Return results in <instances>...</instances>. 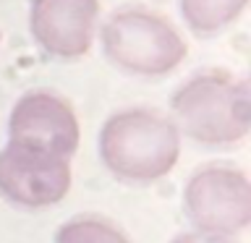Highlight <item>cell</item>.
Listing matches in <instances>:
<instances>
[{
	"label": "cell",
	"instance_id": "obj_6",
	"mask_svg": "<svg viewBox=\"0 0 251 243\" xmlns=\"http://www.w3.org/2000/svg\"><path fill=\"white\" fill-rule=\"evenodd\" d=\"M78 118L71 102L60 94L34 89L16 99L8 118V141H19L71 160L78 149Z\"/></svg>",
	"mask_w": 251,
	"mask_h": 243
},
{
	"label": "cell",
	"instance_id": "obj_9",
	"mask_svg": "<svg viewBox=\"0 0 251 243\" xmlns=\"http://www.w3.org/2000/svg\"><path fill=\"white\" fill-rule=\"evenodd\" d=\"M55 243H131L121 227L100 217H76L55 233Z\"/></svg>",
	"mask_w": 251,
	"mask_h": 243
},
{
	"label": "cell",
	"instance_id": "obj_8",
	"mask_svg": "<svg viewBox=\"0 0 251 243\" xmlns=\"http://www.w3.org/2000/svg\"><path fill=\"white\" fill-rule=\"evenodd\" d=\"M249 0H178L186 26L199 37H209L227 29L246 11Z\"/></svg>",
	"mask_w": 251,
	"mask_h": 243
},
{
	"label": "cell",
	"instance_id": "obj_5",
	"mask_svg": "<svg viewBox=\"0 0 251 243\" xmlns=\"http://www.w3.org/2000/svg\"><path fill=\"white\" fill-rule=\"evenodd\" d=\"M71 188V160L19 141L0 149V196L24 209L63 201Z\"/></svg>",
	"mask_w": 251,
	"mask_h": 243
},
{
	"label": "cell",
	"instance_id": "obj_2",
	"mask_svg": "<svg viewBox=\"0 0 251 243\" xmlns=\"http://www.w3.org/2000/svg\"><path fill=\"white\" fill-rule=\"evenodd\" d=\"M173 123L204 146H230L251 128L249 81L223 68L194 73L170 99Z\"/></svg>",
	"mask_w": 251,
	"mask_h": 243
},
{
	"label": "cell",
	"instance_id": "obj_7",
	"mask_svg": "<svg viewBox=\"0 0 251 243\" xmlns=\"http://www.w3.org/2000/svg\"><path fill=\"white\" fill-rule=\"evenodd\" d=\"M100 29V0H31L29 31L39 50L74 60L92 50Z\"/></svg>",
	"mask_w": 251,
	"mask_h": 243
},
{
	"label": "cell",
	"instance_id": "obj_10",
	"mask_svg": "<svg viewBox=\"0 0 251 243\" xmlns=\"http://www.w3.org/2000/svg\"><path fill=\"white\" fill-rule=\"evenodd\" d=\"M170 243H235L230 235H212V233H199V230H194V233H183V235H178V238H173Z\"/></svg>",
	"mask_w": 251,
	"mask_h": 243
},
{
	"label": "cell",
	"instance_id": "obj_1",
	"mask_svg": "<svg viewBox=\"0 0 251 243\" xmlns=\"http://www.w3.org/2000/svg\"><path fill=\"white\" fill-rule=\"evenodd\" d=\"M100 160L123 183H154L176 168L180 157V131L160 110H118L102 123Z\"/></svg>",
	"mask_w": 251,
	"mask_h": 243
},
{
	"label": "cell",
	"instance_id": "obj_4",
	"mask_svg": "<svg viewBox=\"0 0 251 243\" xmlns=\"http://www.w3.org/2000/svg\"><path fill=\"white\" fill-rule=\"evenodd\" d=\"M183 215L194 230L233 238L251 222L249 178L227 165L196 170L183 188Z\"/></svg>",
	"mask_w": 251,
	"mask_h": 243
},
{
	"label": "cell",
	"instance_id": "obj_3",
	"mask_svg": "<svg viewBox=\"0 0 251 243\" xmlns=\"http://www.w3.org/2000/svg\"><path fill=\"white\" fill-rule=\"evenodd\" d=\"M102 55L118 71L133 76H168L188 55L183 34L165 19L141 5L118 8L100 24Z\"/></svg>",
	"mask_w": 251,
	"mask_h": 243
}]
</instances>
